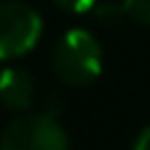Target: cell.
Returning a JSON list of instances; mask_svg holds the SVG:
<instances>
[{
    "instance_id": "cell-3",
    "label": "cell",
    "mask_w": 150,
    "mask_h": 150,
    "mask_svg": "<svg viewBox=\"0 0 150 150\" xmlns=\"http://www.w3.org/2000/svg\"><path fill=\"white\" fill-rule=\"evenodd\" d=\"M42 35L40 14L16 0L0 2V61L28 54Z\"/></svg>"
},
{
    "instance_id": "cell-5",
    "label": "cell",
    "mask_w": 150,
    "mask_h": 150,
    "mask_svg": "<svg viewBox=\"0 0 150 150\" xmlns=\"http://www.w3.org/2000/svg\"><path fill=\"white\" fill-rule=\"evenodd\" d=\"M94 14H96L98 23H103V26H115L122 16H127L122 2H96Z\"/></svg>"
},
{
    "instance_id": "cell-1",
    "label": "cell",
    "mask_w": 150,
    "mask_h": 150,
    "mask_svg": "<svg viewBox=\"0 0 150 150\" xmlns=\"http://www.w3.org/2000/svg\"><path fill=\"white\" fill-rule=\"evenodd\" d=\"M52 66L61 82L70 87L91 84L103 68L98 40L84 28H70L61 35L52 52Z\"/></svg>"
},
{
    "instance_id": "cell-4",
    "label": "cell",
    "mask_w": 150,
    "mask_h": 150,
    "mask_svg": "<svg viewBox=\"0 0 150 150\" xmlns=\"http://www.w3.org/2000/svg\"><path fill=\"white\" fill-rule=\"evenodd\" d=\"M35 82L23 68H5L0 73V101L12 110H26L33 103Z\"/></svg>"
},
{
    "instance_id": "cell-8",
    "label": "cell",
    "mask_w": 150,
    "mask_h": 150,
    "mask_svg": "<svg viewBox=\"0 0 150 150\" xmlns=\"http://www.w3.org/2000/svg\"><path fill=\"white\" fill-rule=\"evenodd\" d=\"M131 150H150V127H145L138 136H136V141H134V148Z\"/></svg>"
},
{
    "instance_id": "cell-6",
    "label": "cell",
    "mask_w": 150,
    "mask_h": 150,
    "mask_svg": "<svg viewBox=\"0 0 150 150\" xmlns=\"http://www.w3.org/2000/svg\"><path fill=\"white\" fill-rule=\"evenodd\" d=\"M124 14L136 23H150V0H124Z\"/></svg>"
},
{
    "instance_id": "cell-7",
    "label": "cell",
    "mask_w": 150,
    "mask_h": 150,
    "mask_svg": "<svg viewBox=\"0 0 150 150\" xmlns=\"http://www.w3.org/2000/svg\"><path fill=\"white\" fill-rule=\"evenodd\" d=\"M59 9H66V12H73V14H80V12H87L96 5V0H52Z\"/></svg>"
},
{
    "instance_id": "cell-2",
    "label": "cell",
    "mask_w": 150,
    "mask_h": 150,
    "mask_svg": "<svg viewBox=\"0 0 150 150\" xmlns=\"http://www.w3.org/2000/svg\"><path fill=\"white\" fill-rule=\"evenodd\" d=\"M0 150H68V136L49 112L21 115L5 127Z\"/></svg>"
}]
</instances>
